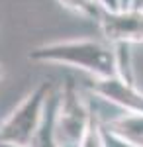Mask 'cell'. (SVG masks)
Listing matches in <instances>:
<instances>
[{
	"label": "cell",
	"instance_id": "cell-1",
	"mask_svg": "<svg viewBox=\"0 0 143 147\" xmlns=\"http://www.w3.org/2000/svg\"><path fill=\"white\" fill-rule=\"evenodd\" d=\"M28 59L35 63H53L84 71L90 77L118 75L116 47L106 39H63L33 47Z\"/></svg>",
	"mask_w": 143,
	"mask_h": 147
},
{
	"label": "cell",
	"instance_id": "cell-2",
	"mask_svg": "<svg viewBox=\"0 0 143 147\" xmlns=\"http://www.w3.org/2000/svg\"><path fill=\"white\" fill-rule=\"evenodd\" d=\"M51 88V80H41L0 122V145L32 147L43 124Z\"/></svg>",
	"mask_w": 143,
	"mask_h": 147
},
{
	"label": "cell",
	"instance_id": "cell-3",
	"mask_svg": "<svg viewBox=\"0 0 143 147\" xmlns=\"http://www.w3.org/2000/svg\"><path fill=\"white\" fill-rule=\"evenodd\" d=\"M94 120L92 104L82 96L75 80L69 79L55 104V139L61 147L80 145Z\"/></svg>",
	"mask_w": 143,
	"mask_h": 147
},
{
	"label": "cell",
	"instance_id": "cell-4",
	"mask_svg": "<svg viewBox=\"0 0 143 147\" xmlns=\"http://www.w3.org/2000/svg\"><path fill=\"white\" fill-rule=\"evenodd\" d=\"M102 37L112 45H137L143 43V8H100L96 18Z\"/></svg>",
	"mask_w": 143,
	"mask_h": 147
},
{
	"label": "cell",
	"instance_id": "cell-5",
	"mask_svg": "<svg viewBox=\"0 0 143 147\" xmlns=\"http://www.w3.org/2000/svg\"><path fill=\"white\" fill-rule=\"evenodd\" d=\"M86 90L90 96L108 102L118 110L143 114V92L133 79H125L121 75L90 77L86 82Z\"/></svg>",
	"mask_w": 143,
	"mask_h": 147
},
{
	"label": "cell",
	"instance_id": "cell-6",
	"mask_svg": "<svg viewBox=\"0 0 143 147\" xmlns=\"http://www.w3.org/2000/svg\"><path fill=\"white\" fill-rule=\"evenodd\" d=\"M100 122L104 125H108L112 131H116V134H120L121 137H125L127 141L143 147V114L120 110L118 116H112L108 120H102V118H100Z\"/></svg>",
	"mask_w": 143,
	"mask_h": 147
},
{
	"label": "cell",
	"instance_id": "cell-7",
	"mask_svg": "<svg viewBox=\"0 0 143 147\" xmlns=\"http://www.w3.org/2000/svg\"><path fill=\"white\" fill-rule=\"evenodd\" d=\"M55 104H57V96L51 94L49 102H47L41 129L35 137V141L32 143V147H61L55 139ZM0 147H8V145H0ZM71 147H80V145H71Z\"/></svg>",
	"mask_w": 143,
	"mask_h": 147
},
{
	"label": "cell",
	"instance_id": "cell-8",
	"mask_svg": "<svg viewBox=\"0 0 143 147\" xmlns=\"http://www.w3.org/2000/svg\"><path fill=\"white\" fill-rule=\"evenodd\" d=\"M57 2L65 10L73 12V14H78L84 20H92V22H96L100 8H102L98 4V0H57Z\"/></svg>",
	"mask_w": 143,
	"mask_h": 147
},
{
	"label": "cell",
	"instance_id": "cell-9",
	"mask_svg": "<svg viewBox=\"0 0 143 147\" xmlns=\"http://www.w3.org/2000/svg\"><path fill=\"white\" fill-rule=\"evenodd\" d=\"M98 127H100V137H102L104 147H139L135 143H132V141H127L125 137H121L120 134L112 131L108 125H104L100 122V118H98Z\"/></svg>",
	"mask_w": 143,
	"mask_h": 147
},
{
	"label": "cell",
	"instance_id": "cell-10",
	"mask_svg": "<svg viewBox=\"0 0 143 147\" xmlns=\"http://www.w3.org/2000/svg\"><path fill=\"white\" fill-rule=\"evenodd\" d=\"M80 147H104L102 143V137H100V127H98V114H94V120L88 127V131L84 134Z\"/></svg>",
	"mask_w": 143,
	"mask_h": 147
},
{
	"label": "cell",
	"instance_id": "cell-11",
	"mask_svg": "<svg viewBox=\"0 0 143 147\" xmlns=\"http://www.w3.org/2000/svg\"><path fill=\"white\" fill-rule=\"evenodd\" d=\"M98 4L106 10H118L123 8V0H98Z\"/></svg>",
	"mask_w": 143,
	"mask_h": 147
},
{
	"label": "cell",
	"instance_id": "cell-12",
	"mask_svg": "<svg viewBox=\"0 0 143 147\" xmlns=\"http://www.w3.org/2000/svg\"><path fill=\"white\" fill-rule=\"evenodd\" d=\"M133 8H143V0H132Z\"/></svg>",
	"mask_w": 143,
	"mask_h": 147
},
{
	"label": "cell",
	"instance_id": "cell-13",
	"mask_svg": "<svg viewBox=\"0 0 143 147\" xmlns=\"http://www.w3.org/2000/svg\"><path fill=\"white\" fill-rule=\"evenodd\" d=\"M4 79V65H2V63H0V80Z\"/></svg>",
	"mask_w": 143,
	"mask_h": 147
},
{
	"label": "cell",
	"instance_id": "cell-14",
	"mask_svg": "<svg viewBox=\"0 0 143 147\" xmlns=\"http://www.w3.org/2000/svg\"><path fill=\"white\" fill-rule=\"evenodd\" d=\"M127 6H132V0H123V8H127Z\"/></svg>",
	"mask_w": 143,
	"mask_h": 147
}]
</instances>
